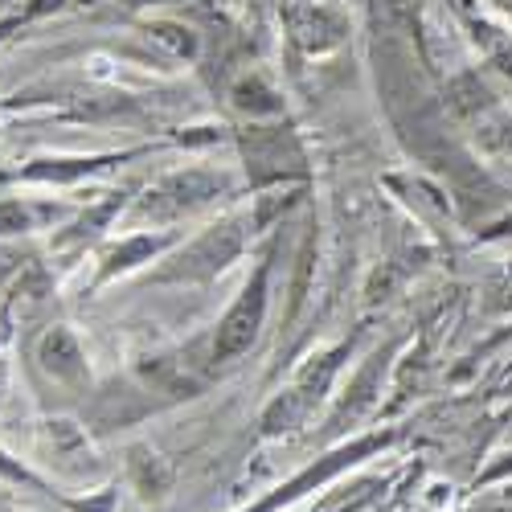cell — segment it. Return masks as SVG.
<instances>
[{
    "mask_svg": "<svg viewBox=\"0 0 512 512\" xmlns=\"http://www.w3.org/2000/svg\"><path fill=\"white\" fill-rule=\"evenodd\" d=\"M267 263H259V271L250 275V283L242 287V295L234 300V308L226 312V320L218 324V340H213V361H234L242 357L254 340H259L263 316H267Z\"/></svg>",
    "mask_w": 512,
    "mask_h": 512,
    "instance_id": "6da1fadb",
    "label": "cell"
},
{
    "mask_svg": "<svg viewBox=\"0 0 512 512\" xmlns=\"http://www.w3.org/2000/svg\"><path fill=\"white\" fill-rule=\"evenodd\" d=\"M226 189V181L218 173H205V168H189V173H173V177H164L160 185H152L136 213L140 218H156V222H168V218H181V213L205 205L209 197H218Z\"/></svg>",
    "mask_w": 512,
    "mask_h": 512,
    "instance_id": "7a4b0ae2",
    "label": "cell"
},
{
    "mask_svg": "<svg viewBox=\"0 0 512 512\" xmlns=\"http://www.w3.org/2000/svg\"><path fill=\"white\" fill-rule=\"evenodd\" d=\"M238 250H242V226H238V222H226V226H218V230L201 234V238L181 254V267L168 271V275H177V279H205V275H213V271H222Z\"/></svg>",
    "mask_w": 512,
    "mask_h": 512,
    "instance_id": "3957f363",
    "label": "cell"
},
{
    "mask_svg": "<svg viewBox=\"0 0 512 512\" xmlns=\"http://www.w3.org/2000/svg\"><path fill=\"white\" fill-rule=\"evenodd\" d=\"M287 17H291L295 41H300L304 50H328L340 41V33H345V17L324 5H291Z\"/></svg>",
    "mask_w": 512,
    "mask_h": 512,
    "instance_id": "277c9868",
    "label": "cell"
},
{
    "mask_svg": "<svg viewBox=\"0 0 512 512\" xmlns=\"http://www.w3.org/2000/svg\"><path fill=\"white\" fill-rule=\"evenodd\" d=\"M37 361H41V369L54 373L58 381H78L82 377V349H78V340L66 328H50L46 336H41Z\"/></svg>",
    "mask_w": 512,
    "mask_h": 512,
    "instance_id": "5b68a950",
    "label": "cell"
},
{
    "mask_svg": "<svg viewBox=\"0 0 512 512\" xmlns=\"http://www.w3.org/2000/svg\"><path fill=\"white\" fill-rule=\"evenodd\" d=\"M283 152H295L291 136H283V132H250L246 136V160L254 164V177H259V181L287 173Z\"/></svg>",
    "mask_w": 512,
    "mask_h": 512,
    "instance_id": "8992f818",
    "label": "cell"
},
{
    "mask_svg": "<svg viewBox=\"0 0 512 512\" xmlns=\"http://www.w3.org/2000/svg\"><path fill=\"white\" fill-rule=\"evenodd\" d=\"M168 246V238H152V234H136V238H127V242H119L107 259H103V275L99 279H111V275H119V271H132V267H140V263H152V254L156 250H164Z\"/></svg>",
    "mask_w": 512,
    "mask_h": 512,
    "instance_id": "52a82bcc",
    "label": "cell"
},
{
    "mask_svg": "<svg viewBox=\"0 0 512 512\" xmlns=\"http://www.w3.org/2000/svg\"><path fill=\"white\" fill-rule=\"evenodd\" d=\"M230 99H234V107H238V111H246V115H279V111H283L279 95L267 87V82H263L259 74H242V78L234 82Z\"/></svg>",
    "mask_w": 512,
    "mask_h": 512,
    "instance_id": "ba28073f",
    "label": "cell"
},
{
    "mask_svg": "<svg viewBox=\"0 0 512 512\" xmlns=\"http://www.w3.org/2000/svg\"><path fill=\"white\" fill-rule=\"evenodd\" d=\"M50 451L58 455V463H66V467H74V459H82L91 467V443H87V435L78 431L74 422H66V418H58V422H50Z\"/></svg>",
    "mask_w": 512,
    "mask_h": 512,
    "instance_id": "9c48e42d",
    "label": "cell"
},
{
    "mask_svg": "<svg viewBox=\"0 0 512 512\" xmlns=\"http://www.w3.org/2000/svg\"><path fill=\"white\" fill-rule=\"evenodd\" d=\"M132 480H136V488H140L144 496H160L164 484H168V472H164V463H160L152 451L136 447V451H132Z\"/></svg>",
    "mask_w": 512,
    "mask_h": 512,
    "instance_id": "30bf717a",
    "label": "cell"
},
{
    "mask_svg": "<svg viewBox=\"0 0 512 512\" xmlns=\"http://www.w3.org/2000/svg\"><path fill=\"white\" fill-rule=\"evenodd\" d=\"M99 160H41L33 164L25 177H37V181H74L82 173H95Z\"/></svg>",
    "mask_w": 512,
    "mask_h": 512,
    "instance_id": "8fae6325",
    "label": "cell"
},
{
    "mask_svg": "<svg viewBox=\"0 0 512 512\" xmlns=\"http://www.w3.org/2000/svg\"><path fill=\"white\" fill-rule=\"evenodd\" d=\"M33 230V209L21 201H0V238Z\"/></svg>",
    "mask_w": 512,
    "mask_h": 512,
    "instance_id": "7c38bea8",
    "label": "cell"
},
{
    "mask_svg": "<svg viewBox=\"0 0 512 512\" xmlns=\"http://www.w3.org/2000/svg\"><path fill=\"white\" fill-rule=\"evenodd\" d=\"M70 508L74 512H115V492H99V496H87V500H74Z\"/></svg>",
    "mask_w": 512,
    "mask_h": 512,
    "instance_id": "4fadbf2b",
    "label": "cell"
},
{
    "mask_svg": "<svg viewBox=\"0 0 512 512\" xmlns=\"http://www.w3.org/2000/svg\"><path fill=\"white\" fill-rule=\"evenodd\" d=\"M0 476H9V480H17V484H37V488H41V480H37V476H29L25 467H21V463H13L5 451H0Z\"/></svg>",
    "mask_w": 512,
    "mask_h": 512,
    "instance_id": "5bb4252c",
    "label": "cell"
},
{
    "mask_svg": "<svg viewBox=\"0 0 512 512\" xmlns=\"http://www.w3.org/2000/svg\"><path fill=\"white\" fill-rule=\"evenodd\" d=\"M5 394H9V361L0 357V402H5Z\"/></svg>",
    "mask_w": 512,
    "mask_h": 512,
    "instance_id": "9a60e30c",
    "label": "cell"
},
{
    "mask_svg": "<svg viewBox=\"0 0 512 512\" xmlns=\"http://www.w3.org/2000/svg\"><path fill=\"white\" fill-rule=\"evenodd\" d=\"M127 5H156V0H127Z\"/></svg>",
    "mask_w": 512,
    "mask_h": 512,
    "instance_id": "2e32d148",
    "label": "cell"
},
{
    "mask_svg": "<svg viewBox=\"0 0 512 512\" xmlns=\"http://www.w3.org/2000/svg\"><path fill=\"white\" fill-rule=\"evenodd\" d=\"M496 5H500V9H508V13H512V0H496Z\"/></svg>",
    "mask_w": 512,
    "mask_h": 512,
    "instance_id": "e0dca14e",
    "label": "cell"
},
{
    "mask_svg": "<svg viewBox=\"0 0 512 512\" xmlns=\"http://www.w3.org/2000/svg\"><path fill=\"white\" fill-rule=\"evenodd\" d=\"M0 33H5V25H0Z\"/></svg>",
    "mask_w": 512,
    "mask_h": 512,
    "instance_id": "ac0fdd59",
    "label": "cell"
}]
</instances>
